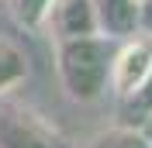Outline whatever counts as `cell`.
I'll use <instances>...</instances> for the list:
<instances>
[{
    "label": "cell",
    "mask_w": 152,
    "mask_h": 148,
    "mask_svg": "<svg viewBox=\"0 0 152 148\" xmlns=\"http://www.w3.org/2000/svg\"><path fill=\"white\" fill-rule=\"evenodd\" d=\"M118 38L86 35V38H62L56 41V73L62 90L80 103L100 100L111 86V62Z\"/></svg>",
    "instance_id": "cell-1"
},
{
    "label": "cell",
    "mask_w": 152,
    "mask_h": 148,
    "mask_svg": "<svg viewBox=\"0 0 152 148\" xmlns=\"http://www.w3.org/2000/svg\"><path fill=\"white\" fill-rule=\"evenodd\" d=\"M0 148H73L52 124L24 107L0 110Z\"/></svg>",
    "instance_id": "cell-2"
},
{
    "label": "cell",
    "mask_w": 152,
    "mask_h": 148,
    "mask_svg": "<svg viewBox=\"0 0 152 148\" xmlns=\"http://www.w3.org/2000/svg\"><path fill=\"white\" fill-rule=\"evenodd\" d=\"M149 73H152V35L135 31L132 38H121L111 62V90L118 96H128Z\"/></svg>",
    "instance_id": "cell-3"
},
{
    "label": "cell",
    "mask_w": 152,
    "mask_h": 148,
    "mask_svg": "<svg viewBox=\"0 0 152 148\" xmlns=\"http://www.w3.org/2000/svg\"><path fill=\"white\" fill-rule=\"evenodd\" d=\"M45 24H52L56 41H62V38L100 35V31H97L94 0H52V7H48V14H45Z\"/></svg>",
    "instance_id": "cell-4"
},
{
    "label": "cell",
    "mask_w": 152,
    "mask_h": 148,
    "mask_svg": "<svg viewBox=\"0 0 152 148\" xmlns=\"http://www.w3.org/2000/svg\"><path fill=\"white\" fill-rule=\"evenodd\" d=\"M97 31L107 38H132L142 31V0H94Z\"/></svg>",
    "instance_id": "cell-5"
},
{
    "label": "cell",
    "mask_w": 152,
    "mask_h": 148,
    "mask_svg": "<svg viewBox=\"0 0 152 148\" xmlns=\"http://www.w3.org/2000/svg\"><path fill=\"white\" fill-rule=\"evenodd\" d=\"M28 79V59L14 41L0 38V93H10Z\"/></svg>",
    "instance_id": "cell-6"
},
{
    "label": "cell",
    "mask_w": 152,
    "mask_h": 148,
    "mask_svg": "<svg viewBox=\"0 0 152 148\" xmlns=\"http://www.w3.org/2000/svg\"><path fill=\"white\" fill-rule=\"evenodd\" d=\"M86 148H152V138L138 128H107L90 138Z\"/></svg>",
    "instance_id": "cell-7"
},
{
    "label": "cell",
    "mask_w": 152,
    "mask_h": 148,
    "mask_svg": "<svg viewBox=\"0 0 152 148\" xmlns=\"http://www.w3.org/2000/svg\"><path fill=\"white\" fill-rule=\"evenodd\" d=\"M52 7V0H14V17L24 24V28H42L45 24V14Z\"/></svg>",
    "instance_id": "cell-8"
},
{
    "label": "cell",
    "mask_w": 152,
    "mask_h": 148,
    "mask_svg": "<svg viewBox=\"0 0 152 148\" xmlns=\"http://www.w3.org/2000/svg\"><path fill=\"white\" fill-rule=\"evenodd\" d=\"M124 100H128V110H132V114H138V117H149V114H152V73L145 76V79L135 86V90L128 93Z\"/></svg>",
    "instance_id": "cell-9"
},
{
    "label": "cell",
    "mask_w": 152,
    "mask_h": 148,
    "mask_svg": "<svg viewBox=\"0 0 152 148\" xmlns=\"http://www.w3.org/2000/svg\"><path fill=\"white\" fill-rule=\"evenodd\" d=\"M142 4H145V0H142Z\"/></svg>",
    "instance_id": "cell-10"
}]
</instances>
